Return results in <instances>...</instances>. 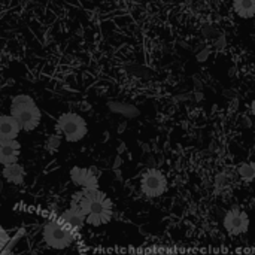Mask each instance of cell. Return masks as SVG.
Here are the masks:
<instances>
[{
  "instance_id": "6da1fadb",
  "label": "cell",
  "mask_w": 255,
  "mask_h": 255,
  "mask_svg": "<svg viewBox=\"0 0 255 255\" xmlns=\"http://www.w3.org/2000/svg\"><path fill=\"white\" fill-rule=\"evenodd\" d=\"M70 206L81 211L87 226L102 227L114 218V203L100 188H79L70 197Z\"/></svg>"
},
{
  "instance_id": "7a4b0ae2",
  "label": "cell",
  "mask_w": 255,
  "mask_h": 255,
  "mask_svg": "<svg viewBox=\"0 0 255 255\" xmlns=\"http://www.w3.org/2000/svg\"><path fill=\"white\" fill-rule=\"evenodd\" d=\"M10 115L18 123L21 131H34L42 121V112L36 100L28 94H18L10 102Z\"/></svg>"
},
{
  "instance_id": "3957f363",
  "label": "cell",
  "mask_w": 255,
  "mask_h": 255,
  "mask_svg": "<svg viewBox=\"0 0 255 255\" xmlns=\"http://www.w3.org/2000/svg\"><path fill=\"white\" fill-rule=\"evenodd\" d=\"M79 235L70 230L64 223L58 220V217H51L42 227V239L43 244L54 251H64L70 248Z\"/></svg>"
},
{
  "instance_id": "277c9868",
  "label": "cell",
  "mask_w": 255,
  "mask_h": 255,
  "mask_svg": "<svg viewBox=\"0 0 255 255\" xmlns=\"http://www.w3.org/2000/svg\"><path fill=\"white\" fill-rule=\"evenodd\" d=\"M55 130L69 143L81 142L88 134V124L76 112H64L55 121Z\"/></svg>"
},
{
  "instance_id": "5b68a950",
  "label": "cell",
  "mask_w": 255,
  "mask_h": 255,
  "mask_svg": "<svg viewBox=\"0 0 255 255\" xmlns=\"http://www.w3.org/2000/svg\"><path fill=\"white\" fill-rule=\"evenodd\" d=\"M140 193L146 199H158L166 194L169 188V182L166 175L160 169H148L142 173L139 181Z\"/></svg>"
},
{
  "instance_id": "8992f818",
  "label": "cell",
  "mask_w": 255,
  "mask_h": 255,
  "mask_svg": "<svg viewBox=\"0 0 255 255\" xmlns=\"http://www.w3.org/2000/svg\"><path fill=\"white\" fill-rule=\"evenodd\" d=\"M223 227L230 238H239L242 235H247L251 227L250 215L244 209L233 206L224 214Z\"/></svg>"
},
{
  "instance_id": "52a82bcc",
  "label": "cell",
  "mask_w": 255,
  "mask_h": 255,
  "mask_svg": "<svg viewBox=\"0 0 255 255\" xmlns=\"http://www.w3.org/2000/svg\"><path fill=\"white\" fill-rule=\"evenodd\" d=\"M69 176L72 182L79 188H99L102 172L100 169L94 166H90V167L73 166L69 172Z\"/></svg>"
},
{
  "instance_id": "ba28073f",
  "label": "cell",
  "mask_w": 255,
  "mask_h": 255,
  "mask_svg": "<svg viewBox=\"0 0 255 255\" xmlns=\"http://www.w3.org/2000/svg\"><path fill=\"white\" fill-rule=\"evenodd\" d=\"M57 217H58V220H60L61 223H64V224H66L70 230H73L76 235H79V233L84 230V227L87 226L85 217L81 214V211H78V209L73 208V206H69L67 209L61 211Z\"/></svg>"
},
{
  "instance_id": "9c48e42d",
  "label": "cell",
  "mask_w": 255,
  "mask_h": 255,
  "mask_svg": "<svg viewBox=\"0 0 255 255\" xmlns=\"http://www.w3.org/2000/svg\"><path fill=\"white\" fill-rule=\"evenodd\" d=\"M21 128L10 114L0 115V142L18 140Z\"/></svg>"
},
{
  "instance_id": "30bf717a",
  "label": "cell",
  "mask_w": 255,
  "mask_h": 255,
  "mask_svg": "<svg viewBox=\"0 0 255 255\" xmlns=\"http://www.w3.org/2000/svg\"><path fill=\"white\" fill-rule=\"evenodd\" d=\"M21 155V143L18 140L0 142V166L18 163Z\"/></svg>"
},
{
  "instance_id": "8fae6325",
  "label": "cell",
  "mask_w": 255,
  "mask_h": 255,
  "mask_svg": "<svg viewBox=\"0 0 255 255\" xmlns=\"http://www.w3.org/2000/svg\"><path fill=\"white\" fill-rule=\"evenodd\" d=\"M1 178L7 184H10V185H22L24 181H25V169L19 163H13V164L3 166V169H1Z\"/></svg>"
},
{
  "instance_id": "7c38bea8",
  "label": "cell",
  "mask_w": 255,
  "mask_h": 255,
  "mask_svg": "<svg viewBox=\"0 0 255 255\" xmlns=\"http://www.w3.org/2000/svg\"><path fill=\"white\" fill-rule=\"evenodd\" d=\"M235 175H236V172H230V170H223V172L217 173L215 179H214L215 191L221 193V194L230 191L235 185V181H236Z\"/></svg>"
},
{
  "instance_id": "4fadbf2b",
  "label": "cell",
  "mask_w": 255,
  "mask_h": 255,
  "mask_svg": "<svg viewBox=\"0 0 255 255\" xmlns=\"http://www.w3.org/2000/svg\"><path fill=\"white\" fill-rule=\"evenodd\" d=\"M233 10L244 19L253 18L255 16V0H233Z\"/></svg>"
},
{
  "instance_id": "5bb4252c",
  "label": "cell",
  "mask_w": 255,
  "mask_h": 255,
  "mask_svg": "<svg viewBox=\"0 0 255 255\" xmlns=\"http://www.w3.org/2000/svg\"><path fill=\"white\" fill-rule=\"evenodd\" d=\"M236 175L245 181V182H253L255 181V163L254 161H244L236 167Z\"/></svg>"
},
{
  "instance_id": "9a60e30c",
  "label": "cell",
  "mask_w": 255,
  "mask_h": 255,
  "mask_svg": "<svg viewBox=\"0 0 255 255\" xmlns=\"http://www.w3.org/2000/svg\"><path fill=\"white\" fill-rule=\"evenodd\" d=\"M60 145H61V136L57 133V134H52V136L48 137V140H46V143H45V148H46L48 152L54 154L55 151H58Z\"/></svg>"
},
{
  "instance_id": "2e32d148",
  "label": "cell",
  "mask_w": 255,
  "mask_h": 255,
  "mask_svg": "<svg viewBox=\"0 0 255 255\" xmlns=\"http://www.w3.org/2000/svg\"><path fill=\"white\" fill-rule=\"evenodd\" d=\"M145 255H176L175 253L169 251V250H164V248H154V250H148L143 253Z\"/></svg>"
},
{
  "instance_id": "e0dca14e",
  "label": "cell",
  "mask_w": 255,
  "mask_h": 255,
  "mask_svg": "<svg viewBox=\"0 0 255 255\" xmlns=\"http://www.w3.org/2000/svg\"><path fill=\"white\" fill-rule=\"evenodd\" d=\"M131 255H145L143 253H137V254H131Z\"/></svg>"
}]
</instances>
